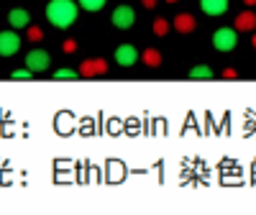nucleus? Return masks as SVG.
Masks as SVG:
<instances>
[{
	"mask_svg": "<svg viewBox=\"0 0 256 215\" xmlns=\"http://www.w3.org/2000/svg\"><path fill=\"white\" fill-rule=\"evenodd\" d=\"M141 6L152 10V8H156V0H141Z\"/></svg>",
	"mask_w": 256,
	"mask_h": 215,
	"instance_id": "obj_21",
	"label": "nucleus"
},
{
	"mask_svg": "<svg viewBox=\"0 0 256 215\" xmlns=\"http://www.w3.org/2000/svg\"><path fill=\"white\" fill-rule=\"evenodd\" d=\"M244 3H246L248 8H254V6H256V0H244Z\"/></svg>",
	"mask_w": 256,
	"mask_h": 215,
	"instance_id": "obj_22",
	"label": "nucleus"
},
{
	"mask_svg": "<svg viewBox=\"0 0 256 215\" xmlns=\"http://www.w3.org/2000/svg\"><path fill=\"white\" fill-rule=\"evenodd\" d=\"M77 77H80V72L70 70V67H62V70L54 72V80H77Z\"/></svg>",
	"mask_w": 256,
	"mask_h": 215,
	"instance_id": "obj_16",
	"label": "nucleus"
},
{
	"mask_svg": "<svg viewBox=\"0 0 256 215\" xmlns=\"http://www.w3.org/2000/svg\"><path fill=\"white\" fill-rule=\"evenodd\" d=\"M223 77L226 80H233V77H238V72L236 70H223Z\"/></svg>",
	"mask_w": 256,
	"mask_h": 215,
	"instance_id": "obj_20",
	"label": "nucleus"
},
{
	"mask_svg": "<svg viewBox=\"0 0 256 215\" xmlns=\"http://www.w3.org/2000/svg\"><path fill=\"white\" fill-rule=\"evenodd\" d=\"M10 77H13V80H31V77H34V72H31L28 67H24V70H16Z\"/></svg>",
	"mask_w": 256,
	"mask_h": 215,
	"instance_id": "obj_18",
	"label": "nucleus"
},
{
	"mask_svg": "<svg viewBox=\"0 0 256 215\" xmlns=\"http://www.w3.org/2000/svg\"><path fill=\"white\" fill-rule=\"evenodd\" d=\"M20 49V36L16 31H0V56H13Z\"/></svg>",
	"mask_w": 256,
	"mask_h": 215,
	"instance_id": "obj_5",
	"label": "nucleus"
},
{
	"mask_svg": "<svg viewBox=\"0 0 256 215\" xmlns=\"http://www.w3.org/2000/svg\"><path fill=\"white\" fill-rule=\"evenodd\" d=\"M166 3H180V0H166Z\"/></svg>",
	"mask_w": 256,
	"mask_h": 215,
	"instance_id": "obj_24",
	"label": "nucleus"
},
{
	"mask_svg": "<svg viewBox=\"0 0 256 215\" xmlns=\"http://www.w3.org/2000/svg\"><path fill=\"white\" fill-rule=\"evenodd\" d=\"M49 64H52V56H49L44 49H31V52L26 54V67H28L31 72H46Z\"/></svg>",
	"mask_w": 256,
	"mask_h": 215,
	"instance_id": "obj_3",
	"label": "nucleus"
},
{
	"mask_svg": "<svg viewBox=\"0 0 256 215\" xmlns=\"http://www.w3.org/2000/svg\"><path fill=\"white\" fill-rule=\"evenodd\" d=\"M230 6V0H200V8L205 16H223Z\"/></svg>",
	"mask_w": 256,
	"mask_h": 215,
	"instance_id": "obj_10",
	"label": "nucleus"
},
{
	"mask_svg": "<svg viewBox=\"0 0 256 215\" xmlns=\"http://www.w3.org/2000/svg\"><path fill=\"white\" fill-rule=\"evenodd\" d=\"M251 46H254V49H256V34H254V36H251Z\"/></svg>",
	"mask_w": 256,
	"mask_h": 215,
	"instance_id": "obj_23",
	"label": "nucleus"
},
{
	"mask_svg": "<svg viewBox=\"0 0 256 215\" xmlns=\"http://www.w3.org/2000/svg\"><path fill=\"white\" fill-rule=\"evenodd\" d=\"M238 44V31L230 28V26H223L218 28L216 34H212V46H216L218 52H233Z\"/></svg>",
	"mask_w": 256,
	"mask_h": 215,
	"instance_id": "obj_2",
	"label": "nucleus"
},
{
	"mask_svg": "<svg viewBox=\"0 0 256 215\" xmlns=\"http://www.w3.org/2000/svg\"><path fill=\"white\" fill-rule=\"evenodd\" d=\"M169 26H172V24H169V18H154V34L156 36H166L169 34Z\"/></svg>",
	"mask_w": 256,
	"mask_h": 215,
	"instance_id": "obj_15",
	"label": "nucleus"
},
{
	"mask_svg": "<svg viewBox=\"0 0 256 215\" xmlns=\"http://www.w3.org/2000/svg\"><path fill=\"white\" fill-rule=\"evenodd\" d=\"M116 62L120 64V67H134V64L138 62V49L134 44H120L116 49Z\"/></svg>",
	"mask_w": 256,
	"mask_h": 215,
	"instance_id": "obj_6",
	"label": "nucleus"
},
{
	"mask_svg": "<svg viewBox=\"0 0 256 215\" xmlns=\"http://www.w3.org/2000/svg\"><path fill=\"white\" fill-rule=\"evenodd\" d=\"M105 3H108V0H77V6H80L82 10H88V13H98V10H102Z\"/></svg>",
	"mask_w": 256,
	"mask_h": 215,
	"instance_id": "obj_14",
	"label": "nucleus"
},
{
	"mask_svg": "<svg viewBox=\"0 0 256 215\" xmlns=\"http://www.w3.org/2000/svg\"><path fill=\"white\" fill-rule=\"evenodd\" d=\"M195 26H198V20H195V16H192V13H177L174 20H172V28L180 31V34H192V31H195Z\"/></svg>",
	"mask_w": 256,
	"mask_h": 215,
	"instance_id": "obj_8",
	"label": "nucleus"
},
{
	"mask_svg": "<svg viewBox=\"0 0 256 215\" xmlns=\"http://www.w3.org/2000/svg\"><path fill=\"white\" fill-rule=\"evenodd\" d=\"M8 24H10V28H28L31 26V13L26 8H13L8 13Z\"/></svg>",
	"mask_w": 256,
	"mask_h": 215,
	"instance_id": "obj_9",
	"label": "nucleus"
},
{
	"mask_svg": "<svg viewBox=\"0 0 256 215\" xmlns=\"http://www.w3.org/2000/svg\"><path fill=\"white\" fill-rule=\"evenodd\" d=\"M26 38L28 41H41V38H44V31H41L38 26H28L26 28Z\"/></svg>",
	"mask_w": 256,
	"mask_h": 215,
	"instance_id": "obj_17",
	"label": "nucleus"
},
{
	"mask_svg": "<svg viewBox=\"0 0 256 215\" xmlns=\"http://www.w3.org/2000/svg\"><path fill=\"white\" fill-rule=\"evenodd\" d=\"M77 13H80V6L74 0H49L46 3V18L56 28H70L77 20Z\"/></svg>",
	"mask_w": 256,
	"mask_h": 215,
	"instance_id": "obj_1",
	"label": "nucleus"
},
{
	"mask_svg": "<svg viewBox=\"0 0 256 215\" xmlns=\"http://www.w3.org/2000/svg\"><path fill=\"white\" fill-rule=\"evenodd\" d=\"M110 20H113L116 28H131V26L136 24V10H134L131 6H118V8L113 10Z\"/></svg>",
	"mask_w": 256,
	"mask_h": 215,
	"instance_id": "obj_4",
	"label": "nucleus"
},
{
	"mask_svg": "<svg viewBox=\"0 0 256 215\" xmlns=\"http://www.w3.org/2000/svg\"><path fill=\"white\" fill-rule=\"evenodd\" d=\"M190 80H212V70L208 64H198V67L190 70Z\"/></svg>",
	"mask_w": 256,
	"mask_h": 215,
	"instance_id": "obj_13",
	"label": "nucleus"
},
{
	"mask_svg": "<svg viewBox=\"0 0 256 215\" xmlns=\"http://www.w3.org/2000/svg\"><path fill=\"white\" fill-rule=\"evenodd\" d=\"M141 59H144V64H146V67L156 70L159 64H162V52H159V49H146V52L141 54Z\"/></svg>",
	"mask_w": 256,
	"mask_h": 215,
	"instance_id": "obj_12",
	"label": "nucleus"
},
{
	"mask_svg": "<svg viewBox=\"0 0 256 215\" xmlns=\"http://www.w3.org/2000/svg\"><path fill=\"white\" fill-rule=\"evenodd\" d=\"M233 28H236V31H256V13L254 10H241L236 16Z\"/></svg>",
	"mask_w": 256,
	"mask_h": 215,
	"instance_id": "obj_11",
	"label": "nucleus"
},
{
	"mask_svg": "<svg viewBox=\"0 0 256 215\" xmlns=\"http://www.w3.org/2000/svg\"><path fill=\"white\" fill-rule=\"evenodd\" d=\"M62 49H64V54H74V52H77V41H74V38H67V41L62 44Z\"/></svg>",
	"mask_w": 256,
	"mask_h": 215,
	"instance_id": "obj_19",
	"label": "nucleus"
},
{
	"mask_svg": "<svg viewBox=\"0 0 256 215\" xmlns=\"http://www.w3.org/2000/svg\"><path fill=\"white\" fill-rule=\"evenodd\" d=\"M105 72H108V62L105 59H88L80 67V77H100Z\"/></svg>",
	"mask_w": 256,
	"mask_h": 215,
	"instance_id": "obj_7",
	"label": "nucleus"
}]
</instances>
